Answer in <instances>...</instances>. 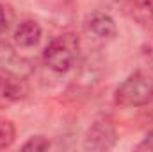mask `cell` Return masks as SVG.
Here are the masks:
<instances>
[{"mask_svg":"<svg viewBox=\"0 0 153 152\" xmlns=\"http://www.w3.org/2000/svg\"><path fill=\"white\" fill-rule=\"evenodd\" d=\"M114 100L121 108H143L153 102V70L139 68L126 77L114 91Z\"/></svg>","mask_w":153,"mask_h":152,"instance_id":"1","label":"cell"},{"mask_svg":"<svg viewBox=\"0 0 153 152\" xmlns=\"http://www.w3.org/2000/svg\"><path fill=\"white\" fill-rule=\"evenodd\" d=\"M78 52H80L78 36L75 32H64V34L52 38V41L45 47L43 61L52 72L66 74L75 66Z\"/></svg>","mask_w":153,"mask_h":152,"instance_id":"2","label":"cell"},{"mask_svg":"<svg viewBox=\"0 0 153 152\" xmlns=\"http://www.w3.org/2000/svg\"><path fill=\"white\" fill-rule=\"evenodd\" d=\"M116 141H117V131L112 120L107 116H102V118H96L85 131L82 147L84 150L89 152H105L114 149Z\"/></svg>","mask_w":153,"mask_h":152,"instance_id":"3","label":"cell"},{"mask_svg":"<svg viewBox=\"0 0 153 152\" xmlns=\"http://www.w3.org/2000/svg\"><path fill=\"white\" fill-rule=\"evenodd\" d=\"M25 91L27 90H25V84L22 82V79H18L9 70L0 68V108L18 102L20 99L25 97Z\"/></svg>","mask_w":153,"mask_h":152,"instance_id":"4","label":"cell"},{"mask_svg":"<svg viewBox=\"0 0 153 152\" xmlns=\"http://www.w3.org/2000/svg\"><path fill=\"white\" fill-rule=\"evenodd\" d=\"M85 29H87L89 34H93L96 39H102V41H111L117 34V27H116L114 18L109 16V14H105V13H94V14H91L87 18Z\"/></svg>","mask_w":153,"mask_h":152,"instance_id":"5","label":"cell"},{"mask_svg":"<svg viewBox=\"0 0 153 152\" xmlns=\"http://www.w3.org/2000/svg\"><path fill=\"white\" fill-rule=\"evenodd\" d=\"M41 34H43L41 25H39L36 20H23L14 29L13 41L20 48H34L39 41H41Z\"/></svg>","mask_w":153,"mask_h":152,"instance_id":"6","label":"cell"},{"mask_svg":"<svg viewBox=\"0 0 153 152\" xmlns=\"http://www.w3.org/2000/svg\"><path fill=\"white\" fill-rule=\"evenodd\" d=\"M130 11L137 22L153 27V0H130Z\"/></svg>","mask_w":153,"mask_h":152,"instance_id":"7","label":"cell"},{"mask_svg":"<svg viewBox=\"0 0 153 152\" xmlns=\"http://www.w3.org/2000/svg\"><path fill=\"white\" fill-rule=\"evenodd\" d=\"M16 140V127L11 120L0 118V150L9 149Z\"/></svg>","mask_w":153,"mask_h":152,"instance_id":"8","label":"cell"},{"mask_svg":"<svg viewBox=\"0 0 153 152\" xmlns=\"http://www.w3.org/2000/svg\"><path fill=\"white\" fill-rule=\"evenodd\" d=\"M50 147H52L50 140H48L46 136H41V134L30 136V138L22 145L23 150H36V152H45V150H48Z\"/></svg>","mask_w":153,"mask_h":152,"instance_id":"9","label":"cell"},{"mask_svg":"<svg viewBox=\"0 0 153 152\" xmlns=\"http://www.w3.org/2000/svg\"><path fill=\"white\" fill-rule=\"evenodd\" d=\"M11 23H13V13L7 5H4L0 2V45L4 43V38L7 36V32L11 29Z\"/></svg>","mask_w":153,"mask_h":152,"instance_id":"10","label":"cell"},{"mask_svg":"<svg viewBox=\"0 0 153 152\" xmlns=\"http://www.w3.org/2000/svg\"><path fill=\"white\" fill-rule=\"evenodd\" d=\"M137 149L139 150H153V131L146 134V138L137 145Z\"/></svg>","mask_w":153,"mask_h":152,"instance_id":"11","label":"cell"}]
</instances>
